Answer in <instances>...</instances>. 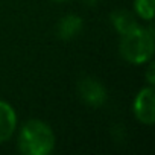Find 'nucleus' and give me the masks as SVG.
Masks as SVG:
<instances>
[{
  "label": "nucleus",
  "mask_w": 155,
  "mask_h": 155,
  "mask_svg": "<svg viewBox=\"0 0 155 155\" xmlns=\"http://www.w3.org/2000/svg\"><path fill=\"white\" fill-rule=\"evenodd\" d=\"M134 114L138 122L152 125L155 122V91L152 87L138 91L134 101Z\"/></svg>",
  "instance_id": "nucleus-3"
},
{
  "label": "nucleus",
  "mask_w": 155,
  "mask_h": 155,
  "mask_svg": "<svg viewBox=\"0 0 155 155\" xmlns=\"http://www.w3.org/2000/svg\"><path fill=\"white\" fill-rule=\"evenodd\" d=\"M82 2H84L85 5H88V6H93V5H96L97 0H82Z\"/></svg>",
  "instance_id": "nucleus-10"
},
{
  "label": "nucleus",
  "mask_w": 155,
  "mask_h": 155,
  "mask_svg": "<svg viewBox=\"0 0 155 155\" xmlns=\"http://www.w3.org/2000/svg\"><path fill=\"white\" fill-rule=\"evenodd\" d=\"M153 53V34L152 29L146 31L140 26L125 32L120 41V55L131 64H143L152 58Z\"/></svg>",
  "instance_id": "nucleus-2"
},
{
  "label": "nucleus",
  "mask_w": 155,
  "mask_h": 155,
  "mask_svg": "<svg viewBox=\"0 0 155 155\" xmlns=\"http://www.w3.org/2000/svg\"><path fill=\"white\" fill-rule=\"evenodd\" d=\"M153 71H155V64H153V62H150V65H149V68H147V73H146L147 82H149L150 85H153V84H155V76H153Z\"/></svg>",
  "instance_id": "nucleus-9"
},
{
  "label": "nucleus",
  "mask_w": 155,
  "mask_h": 155,
  "mask_svg": "<svg viewBox=\"0 0 155 155\" xmlns=\"http://www.w3.org/2000/svg\"><path fill=\"white\" fill-rule=\"evenodd\" d=\"M52 2H58V3H61V2H67V0H52Z\"/></svg>",
  "instance_id": "nucleus-11"
},
{
  "label": "nucleus",
  "mask_w": 155,
  "mask_h": 155,
  "mask_svg": "<svg viewBox=\"0 0 155 155\" xmlns=\"http://www.w3.org/2000/svg\"><path fill=\"white\" fill-rule=\"evenodd\" d=\"M82 18L78 15H65L59 20L58 26H56V35L61 40H71L76 35H79V32L82 31Z\"/></svg>",
  "instance_id": "nucleus-6"
},
{
  "label": "nucleus",
  "mask_w": 155,
  "mask_h": 155,
  "mask_svg": "<svg viewBox=\"0 0 155 155\" xmlns=\"http://www.w3.org/2000/svg\"><path fill=\"white\" fill-rule=\"evenodd\" d=\"M111 21H113V26L116 28V31L120 35H123L125 32H128V31L134 29L135 26H138L137 21H135V18H134V15L129 11H126V9H117V11H114L111 14Z\"/></svg>",
  "instance_id": "nucleus-7"
},
{
  "label": "nucleus",
  "mask_w": 155,
  "mask_h": 155,
  "mask_svg": "<svg viewBox=\"0 0 155 155\" xmlns=\"http://www.w3.org/2000/svg\"><path fill=\"white\" fill-rule=\"evenodd\" d=\"M55 147L52 128L41 120H29L18 135V149L25 155H49Z\"/></svg>",
  "instance_id": "nucleus-1"
},
{
  "label": "nucleus",
  "mask_w": 155,
  "mask_h": 155,
  "mask_svg": "<svg viewBox=\"0 0 155 155\" xmlns=\"http://www.w3.org/2000/svg\"><path fill=\"white\" fill-rule=\"evenodd\" d=\"M135 12L143 18L150 21L153 17V0H135L134 2Z\"/></svg>",
  "instance_id": "nucleus-8"
},
{
  "label": "nucleus",
  "mask_w": 155,
  "mask_h": 155,
  "mask_svg": "<svg viewBox=\"0 0 155 155\" xmlns=\"http://www.w3.org/2000/svg\"><path fill=\"white\" fill-rule=\"evenodd\" d=\"M78 91H79L81 99L93 108H99L107 101V90L91 76H85L78 82Z\"/></svg>",
  "instance_id": "nucleus-4"
},
{
  "label": "nucleus",
  "mask_w": 155,
  "mask_h": 155,
  "mask_svg": "<svg viewBox=\"0 0 155 155\" xmlns=\"http://www.w3.org/2000/svg\"><path fill=\"white\" fill-rule=\"evenodd\" d=\"M17 126V116L14 108L8 104L0 101V144L5 143Z\"/></svg>",
  "instance_id": "nucleus-5"
}]
</instances>
